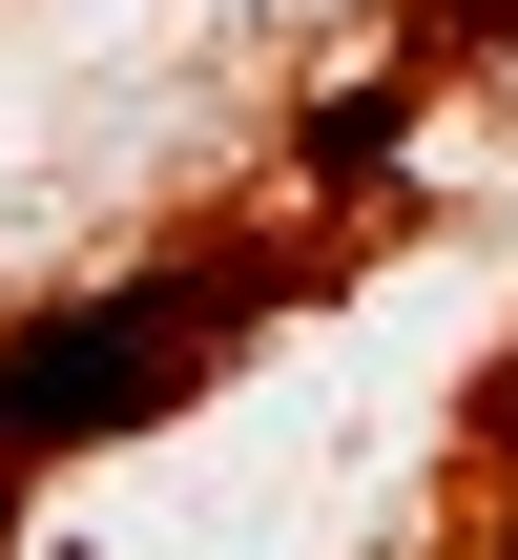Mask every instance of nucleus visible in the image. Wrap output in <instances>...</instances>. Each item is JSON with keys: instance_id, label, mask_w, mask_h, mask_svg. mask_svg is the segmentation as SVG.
I'll list each match as a JSON object with an SVG mask.
<instances>
[{"instance_id": "f257e3e1", "label": "nucleus", "mask_w": 518, "mask_h": 560, "mask_svg": "<svg viewBox=\"0 0 518 560\" xmlns=\"http://www.w3.org/2000/svg\"><path fill=\"white\" fill-rule=\"evenodd\" d=\"M208 291H125V312H42L21 353H0V478L21 457H62V436H125V416H166L187 374H208Z\"/></svg>"}]
</instances>
